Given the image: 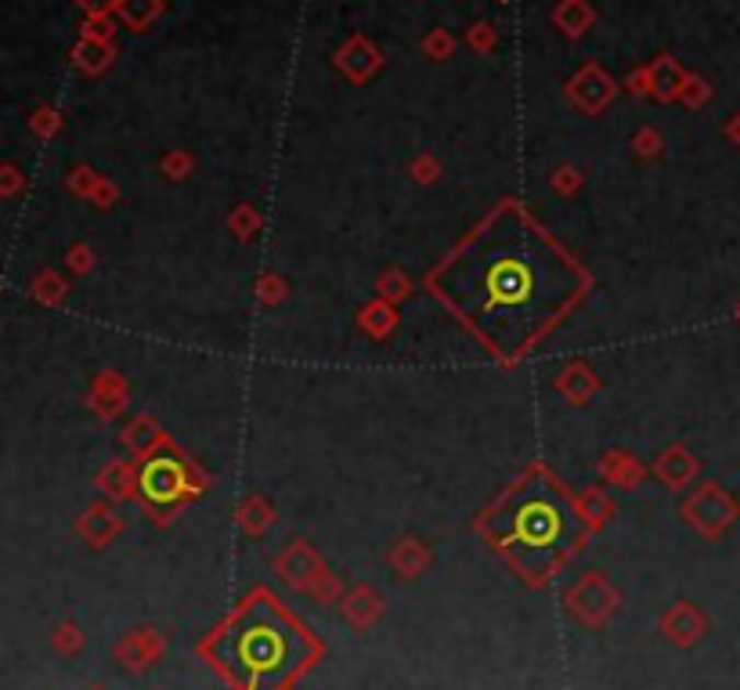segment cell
Returning <instances> with one entry per match:
<instances>
[{
	"instance_id": "1",
	"label": "cell",
	"mask_w": 740,
	"mask_h": 690,
	"mask_svg": "<svg viewBox=\"0 0 740 690\" xmlns=\"http://www.w3.org/2000/svg\"><path fill=\"white\" fill-rule=\"evenodd\" d=\"M430 297L502 365H516L585 301L592 275L516 200H505L426 275Z\"/></svg>"
},
{
	"instance_id": "2",
	"label": "cell",
	"mask_w": 740,
	"mask_h": 690,
	"mask_svg": "<svg viewBox=\"0 0 740 690\" xmlns=\"http://www.w3.org/2000/svg\"><path fill=\"white\" fill-rule=\"evenodd\" d=\"M480 535L532 582L553 575L589 535L585 513L546 466H532L480 513Z\"/></svg>"
},
{
	"instance_id": "3",
	"label": "cell",
	"mask_w": 740,
	"mask_h": 690,
	"mask_svg": "<svg viewBox=\"0 0 740 690\" xmlns=\"http://www.w3.org/2000/svg\"><path fill=\"white\" fill-rule=\"evenodd\" d=\"M311 655L307 633L267 593H257L209 644V658L239 690H282Z\"/></svg>"
},
{
	"instance_id": "4",
	"label": "cell",
	"mask_w": 740,
	"mask_h": 690,
	"mask_svg": "<svg viewBox=\"0 0 740 690\" xmlns=\"http://www.w3.org/2000/svg\"><path fill=\"white\" fill-rule=\"evenodd\" d=\"M138 491H141V502L156 517L174 513L181 502L192 496L189 463L181 460V452L163 449V452L148 455L141 474H138Z\"/></svg>"
},
{
	"instance_id": "5",
	"label": "cell",
	"mask_w": 740,
	"mask_h": 690,
	"mask_svg": "<svg viewBox=\"0 0 740 690\" xmlns=\"http://www.w3.org/2000/svg\"><path fill=\"white\" fill-rule=\"evenodd\" d=\"M80 4H83V8H91V11H102V8L109 4V0H80Z\"/></svg>"
}]
</instances>
